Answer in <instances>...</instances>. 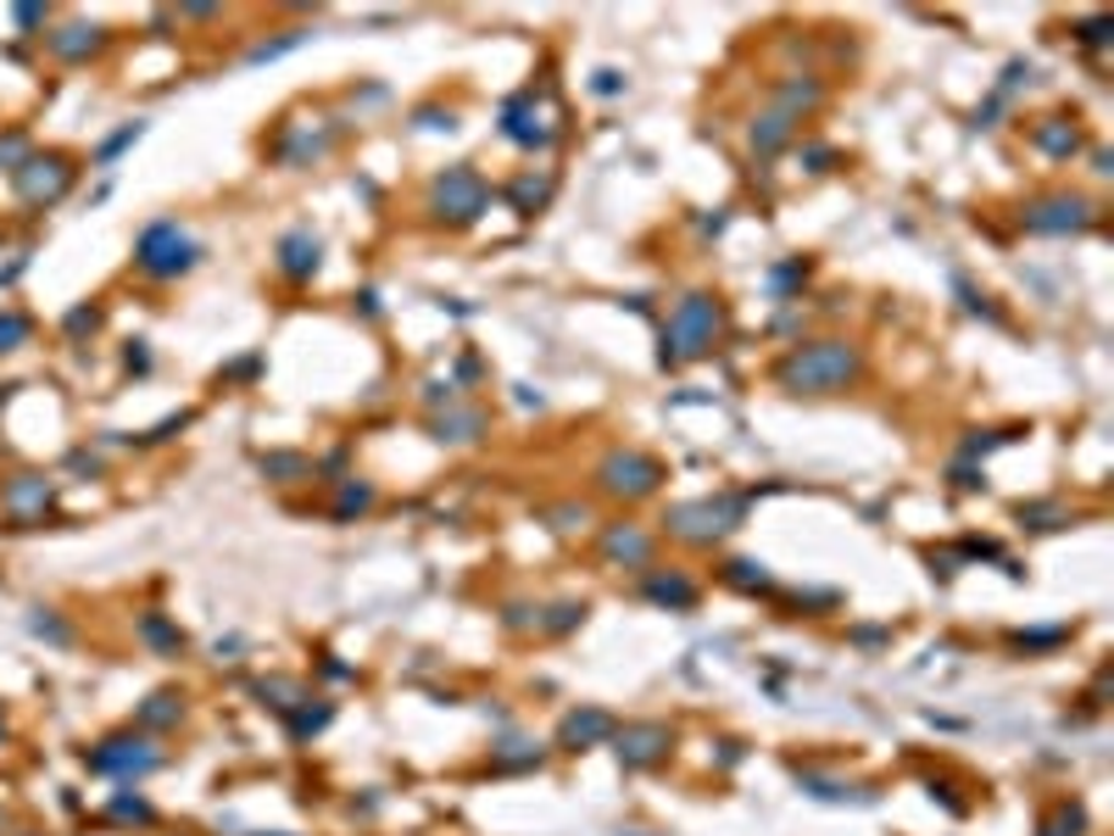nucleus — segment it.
<instances>
[{
    "label": "nucleus",
    "mask_w": 1114,
    "mask_h": 836,
    "mask_svg": "<svg viewBox=\"0 0 1114 836\" xmlns=\"http://www.w3.org/2000/svg\"><path fill=\"white\" fill-rule=\"evenodd\" d=\"M852 374H858V351L847 340L802 346L780 363V385H791V391H842Z\"/></svg>",
    "instance_id": "nucleus-1"
},
{
    "label": "nucleus",
    "mask_w": 1114,
    "mask_h": 836,
    "mask_svg": "<svg viewBox=\"0 0 1114 836\" xmlns=\"http://www.w3.org/2000/svg\"><path fill=\"white\" fill-rule=\"evenodd\" d=\"M12 185H18V196L28 201V207H50V201H61L73 190V156H61V151H34L18 173H12Z\"/></svg>",
    "instance_id": "nucleus-2"
},
{
    "label": "nucleus",
    "mask_w": 1114,
    "mask_h": 836,
    "mask_svg": "<svg viewBox=\"0 0 1114 836\" xmlns=\"http://www.w3.org/2000/svg\"><path fill=\"white\" fill-rule=\"evenodd\" d=\"M135 263H140V274H151V279H178L184 268L196 263V246L178 234V223H151V229L140 234Z\"/></svg>",
    "instance_id": "nucleus-3"
},
{
    "label": "nucleus",
    "mask_w": 1114,
    "mask_h": 836,
    "mask_svg": "<svg viewBox=\"0 0 1114 836\" xmlns=\"http://www.w3.org/2000/svg\"><path fill=\"white\" fill-rule=\"evenodd\" d=\"M719 324H724V313H719V302H708V295H692V302H680V313L669 318V346H674V357H697V351H708L713 335H719Z\"/></svg>",
    "instance_id": "nucleus-4"
},
{
    "label": "nucleus",
    "mask_w": 1114,
    "mask_h": 836,
    "mask_svg": "<svg viewBox=\"0 0 1114 836\" xmlns=\"http://www.w3.org/2000/svg\"><path fill=\"white\" fill-rule=\"evenodd\" d=\"M162 764V753L146 742V736H112L90 753V769L95 775H151Z\"/></svg>",
    "instance_id": "nucleus-5"
},
{
    "label": "nucleus",
    "mask_w": 1114,
    "mask_h": 836,
    "mask_svg": "<svg viewBox=\"0 0 1114 836\" xmlns=\"http://www.w3.org/2000/svg\"><path fill=\"white\" fill-rule=\"evenodd\" d=\"M735 519H741V502H735V497H719V502H686V508H674V513H669V524H674L680 535H703V542H708V535H724Z\"/></svg>",
    "instance_id": "nucleus-6"
},
{
    "label": "nucleus",
    "mask_w": 1114,
    "mask_h": 836,
    "mask_svg": "<svg viewBox=\"0 0 1114 836\" xmlns=\"http://www.w3.org/2000/svg\"><path fill=\"white\" fill-rule=\"evenodd\" d=\"M602 486L618 491V497H647V491L658 486V463L641 457V452H613V457L602 463Z\"/></svg>",
    "instance_id": "nucleus-7"
},
{
    "label": "nucleus",
    "mask_w": 1114,
    "mask_h": 836,
    "mask_svg": "<svg viewBox=\"0 0 1114 836\" xmlns=\"http://www.w3.org/2000/svg\"><path fill=\"white\" fill-rule=\"evenodd\" d=\"M436 201H441V207H446L457 223H468V218L485 207V185H479V173H474V167H452V173L441 178Z\"/></svg>",
    "instance_id": "nucleus-8"
},
{
    "label": "nucleus",
    "mask_w": 1114,
    "mask_h": 836,
    "mask_svg": "<svg viewBox=\"0 0 1114 836\" xmlns=\"http://www.w3.org/2000/svg\"><path fill=\"white\" fill-rule=\"evenodd\" d=\"M1081 223H1087V201H1076V196H1054V201L1025 212V229H1036V234H1065V229H1081Z\"/></svg>",
    "instance_id": "nucleus-9"
},
{
    "label": "nucleus",
    "mask_w": 1114,
    "mask_h": 836,
    "mask_svg": "<svg viewBox=\"0 0 1114 836\" xmlns=\"http://www.w3.org/2000/svg\"><path fill=\"white\" fill-rule=\"evenodd\" d=\"M0 502H7V513H18V519H34V513L50 508V480L45 474H18V480L0 491Z\"/></svg>",
    "instance_id": "nucleus-10"
},
{
    "label": "nucleus",
    "mask_w": 1114,
    "mask_h": 836,
    "mask_svg": "<svg viewBox=\"0 0 1114 836\" xmlns=\"http://www.w3.org/2000/svg\"><path fill=\"white\" fill-rule=\"evenodd\" d=\"M663 747H669V731H663V725H630V731H618V758H625V764H652Z\"/></svg>",
    "instance_id": "nucleus-11"
},
{
    "label": "nucleus",
    "mask_w": 1114,
    "mask_h": 836,
    "mask_svg": "<svg viewBox=\"0 0 1114 836\" xmlns=\"http://www.w3.org/2000/svg\"><path fill=\"white\" fill-rule=\"evenodd\" d=\"M101 28H90V23H73V28H61V34H50V50L61 56V62H84V56H95L101 50Z\"/></svg>",
    "instance_id": "nucleus-12"
},
{
    "label": "nucleus",
    "mask_w": 1114,
    "mask_h": 836,
    "mask_svg": "<svg viewBox=\"0 0 1114 836\" xmlns=\"http://www.w3.org/2000/svg\"><path fill=\"white\" fill-rule=\"evenodd\" d=\"M647 596H652V603H669V608H692V603H697V585L680 580V574H652V580H647Z\"/></svg>",
    "instance_id": "nucleus-13"
},
{
    "label": "nucleus",
    "mask_w": 1114,
    "mask_h": 836,
    "mask_svg": "<svg viewBox=\"0 0 1114 836\" xmlns=\"http://www.w3.org/2000/svg\"><path fill=\"white\" fill-rule=\"evenodd\" d=\"M306 268H318V241H306V234H290L285 241V274H306Z\"/></svg>",
    "instance_id": "nucleus-14"
},
{
    "label": "nucleus",
    "mask_w": 1114,
    "mask_h": 836,
    "mask_svg": "<svg viewBox=\"0 0 1114 836\" xmlns=\"http://www.w3.org/2000/svg\"><path fill=\"white\" fill-rule=\"evenodd\" d=\"M607 731H613V720L591 708V713H575V720L564 725V742H596V736H607Z\"/></svg>",
    "instance_id": "nucleus-15"
},
{
    "label": "nucleus",
    "mask_w": 1114,
    "mask_h": 836,
    "mask_svg": "<svg viewBox=\"0 0 1114 836\" xmlns=\"http://www.w3.org/2000/svg\"><path fill=\"white\" fill-rule=\"evenodd\" d=\"M607 553H613V558H630V564H647V535H641V530H613V535H607Z\"/></svg>",
    "instance_id": "nucleus-16"
},
{
    "label": "nucleus",
    "mask_w": 1114,
    "mask_h": 836,
    "mask_svg": "<svg viewBox=\"0 0 1114 836\" xmlns=\"http://www.w3.org/2000/svg\"><path fill=\"white\" fill-rule=\"evenodd\" d=\"M28 335H34L28 313H18V307H7V313H0V351H18Z\"/></svg>",
    "instance_id": "nucleus-17"
},
{
    "label": "nucleus",
    "mask_w": 1114,
    "mask_h": 836,
    "mask_svg": "<svg viewBox=\"0 0 1114 836\" xmlns=\"http://www.w3.org/2000/svg\"><path fill=\"white\" fill-rule=\"evenodd\" d=\"M28 156H34V151H28V135H23V129H7V135H0V167H7V173H18Z\"/></svg>",
    "instance_id": "nucleus-18"
},
{
    "label": "nucleus",
    "mask_w": 1114,
    "mask_h": 836,
    "mask_svg": "<svg viewBox=\"0 0 1114 836\" xmlns=\"http://www.w3.org/2000/svg\"><path fill=\"white\" fill-rule=\"evenodd\" d=\"M140 636H146L151 647H162V652H178V647H184V636H178V630H167V625H162V614H146V619H140Z\"/></svg>",
    "instance_id": "nucleus-19"
},
{
    "label": "nucleus",
    "mask_w": 1114,
    "mask_h": 836,
    "mask_svg": "<svg viewBox=\"0 0 1114 836\" xmlns=\"http://www.w3.org/2000/svg\"><path fill=\"white\" fill-rule=\"evenodd\" d=\"M173 720H178V697H167V692L140 708V725H173Z\"/></svg>",
    "instance_id": "nucleus-20"
},
{
    "label": "nucleus",
    "mask_w": 1114,
    "mask_h": 836,
    "mask_svg": "<svg viewBox=\"0 0 1114 836\" xmlns=\"http://www.w3.org/2000/svg\"><path fill=\"white\" fill-rule=\"evenodd\" d=\"M112 820H135V825H151V803L146 798H112Z\"/></svg>",
    "instance_id": "nucleus-21"
},
{
    "label": "nucleus",
    "mask_w": 1114,
    "mask_h": 836,
    "mask_svg": "<svg viewBox=\"0 0 1114 836\" xmlns=\"http://www.w3.org/2000/svg\"><path fill=\"white\" fill-rule=\"evenodd\" d=\"M28 625H34V636H50L56 647H68V641H73V630L61 625V619H50V608H34V619H28Z\"/></svg>",
    "instance_id": "nucleus-22"
},
{
    "label": "nucleus",
    "mask_w": 1114,
    "mask_h": 836,
    "mask_svg": "<svg viewBox=\"0 0 1114 836\" xmlns=\"http://www.w3.org/2000/svg\"><path fill=\"white\" fill-rule=\"evenodd\" d=\"M129 140H140V124H129V129H117V135H112L106 146H101V162H112V156H117L123 146H129Z\"/></svg>",
    "instance_id": "nucleus-23"
},
{
    "label": "nucleus",
    "mask_w": 1114,
    "mask_h": 836,
    "mask_svg": "<svg viewBox=\"0 0 1114 836\" xmlns=\"http://www.w3.org/2000/svg\"><path fill=\"white\" fill-rule=\"evenodd\" d=\"M95 324H101L95 307H73V313H68V329H73V335H84V329H95Z\"/></svg>",
    "instance_id": "nucleus-24"
},
{
    "label": "nucleus",
    "mask_w": 1114,
    "mask_h": 836,
    "mask_svg": "<svg viewBox=\"0 0 1114 836\" xmlns=\"http://www.w3.org/2000/svg\"><path fill=\"white\" fill-rule=\"evenodd\" d=\"M18 23H23V28H39V23H45V7H18Z\"/></svg>",
    "instance_id": "nucleus-25"
},
{
    "label": "nucleus",
    "mask_w": 1114,
    "mask_h": 836,
    "mask_svg": "<svg viewBox=\"0 0 1114 836\" xmlns=\"http://www.w3.org/2000/svg\"><path fill=\"white\" fill-rule=\"evenodd\" d=\"M0 836H7V814H0Z\"/></svg>",
    "instance_id": "nucleus-26"
}]
</instances>
